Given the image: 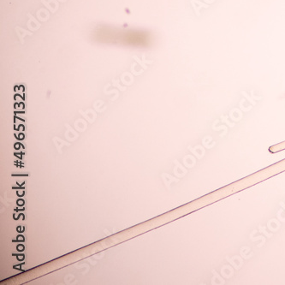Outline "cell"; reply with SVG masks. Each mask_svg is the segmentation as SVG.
<instances>
[{"mask_svg":"<svg viewBox=\"0 0 285 285\" xmlns=\"http://www.w3.org/2000/svg\"><path fill=\"white\" fill-rule=\"evenodd\" d=\"M191 3H194L197 4V6L196 5H193L194 6V9L195 10L196 14H197V16H200V9H201V8H209V5L208 4H206V3H202L200 1H198V0H192Z\"/></svg>","mask_w":285,"mask_h":285,"instance_id":"cell-1","label":"cell"},{"mask_svg":"<svg viewBox=\"0 0 285 285\" xmlns=\"http://www.w3.org/2000/svg\"><path fill=\"white\" fill-rule=\"evenodd\" d=\"M18 247H19V248H18V250H20V251H22V250L24 249L23 246H22V245H20V246H18Z\"/></svg>","mask_w":285,"mask_h":285,"instance_id":"cell-2","label":"cell"}]
</instances>
